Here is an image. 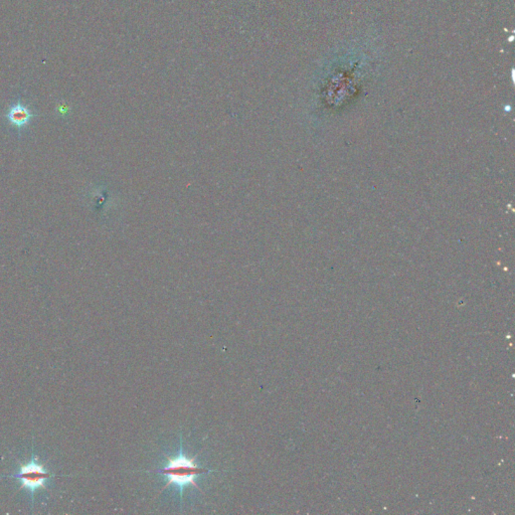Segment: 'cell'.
Returning <instances> with one entry per match:
<instances>
[{
    "instance_id": "3957f363",
    "label": "cell",
    "mask_w": 515,
    "mask_h": 515,
    "mask_svg": "<svg viewBox=\"0 0 515 515\" xmlns=\"http://www.w3.org/2000/svg\"><path fill=\"white\" fill-rule=\"evenodd\" d=\"M35 117H37V114H35L34 111L28 105H25L20 99L11 104L9 108L7 109L6 115H4V119L6 120L7 124L18 135H20L23 131H25L30 127Z\"/></svg>"
},
{
    "instance_id": "7a4b0ae2",
    "label": "cell",
    "mask_w": 515,
    "mask_h": 515,
    "mask_svg": "<svg viewBox=\"0 0 515 515\" xmlns=\"http://www.w3.org/2000/svg\"><path fill=\"white\" fill-rule=\"evenodd\" d=\"M56 474L49 472L39 457L32 454L30 461L21 464L18 471L8 477L20 480V489L27 490L30 498L34 500L35 492L40 489H46L47 483Z\"/></svg>"
},
{
    "instance_id": "6da1fadb",
    "label": "cell",
    "mask_w": 515,
    "mask_h": 515,
    "mask_svg": "<svg viewBox=\"0 0 515 515\" xmlns=\"http://www.w3.org/2000/svg\"><path fill=\"white\" fill-rule=\"evenodd\" d=\"M181 447H179L178 454L174 457H167V461L162 469L156 470L154 473L160 474L166 478V484L165 487L169 485H176L179 490V495L183 498V492L186 486H195L198 490L202 489L198 487L197 479L202 475L212 472L207 468L200 466L195 461V458H190L184 454L183 450V436L181 437Z\"/></svg>"
}]
</instances>
